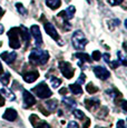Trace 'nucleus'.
<instances>
[{"instance_id": "nucleus-5", "label": "nucleus", "mask_w": 127, "mask_h": 128, "mask_svg": "<svg viewBox=\"0 0 127 128\" xmlns=\"http://www.w3.org/2000/svg\"><path fill=\"white\" fill-rule=\"evenodd\" d=\"M58 68H59L60 71H62V74L67 78V79H70V78L74 77L75 68L72 67L69 62H67V61H60L59 65H58Z\"/></svg>"}, {"instance_id": "nucleus-7", "label": "nucleus", "mask_w": 127, "mask_h": 128, "mask_svg": "<svg viewBox=\"0 0 127 128\" xmlns=\"http://www.w3.org/2000/svg\"><path fill=\"white\" fill-rule=\"evenodd\" d=\"M29 120H30V122L34 126V128H50V126L46 122L39 119V117L37 115H31L30 118H29Z\"/></svg>"}, {"instance_id": "nucleus-13", "label": "nucleus", "mask_w": 127, "mask_h": 128, "mask_svg": "<svg viewBox=\"0 0 127 128\" xmlns=\"http://www.w3.org/2000/svg\"><path fill=\"white\" fill-rule=\"evenodd\" d=\"M17 117H18V114H17V112L14 108H8V109L4 112V116H2L4 119L9 120V122H14V119H17Z\"/></svg>"}, {"instance_id": "nucleus-30", "label": "nucleus", "mask_w": 127, "mask_h": 128, "mask_svg": "<svg viewBox=\"0 0 127 128\" xmlns=\"http://www.w3.org/2000/svg\"><path fill=\"white\" fill-rule=\"evenodd\" d=\"M117 128H126L125 127V122L124 120H118V122H117Z\"/></svg>"}, {"instance_id": "nucleus-35", "label": "nucleus", "mask_w": 127, "mask_h": 128, "mask_svg": "<svg viewBox=\"0 0 127 128\" xmlns=\"http://www.w3.org/2000/svg\"><path fill=\"white\" fill-rule=\"evenodd\" d=\"M126 100H123V102H122V106H123V110L124 112H126Z\"/></svg>"}, {"instance_id": "nucleus-14", "label": "nucleus", "mask_w": 127, "mask_h": 128, "mask_svg": "<svg viewBox=\"0 0 127 128\" xmlns=\"http://www.w3.org/2000/svg\"><path fill=\"white\" fill-rule=\"evenodd\" d=\"M1 58H2V60L6 61L7 64H12L14 61V59L17 58V54L14 52V51H10V52L4 51V52L1 54Z\"/></svg>"}, {"instance_id": "nucleus-20", "label": "nucleus", "mask_w": 127, "mask_h": 128, "mask_svg": "<svg viewBox=\"0 0 127 128\" xmlns=\"http://www.w3.org/2000/svg\"><path fill=\"white\" fill-rule=\"evenodd\" d=\"M50 82H51V85H52V87L57 88L60 86V84H62V80L59 79V78L55 77V76H51L50 77Z\"/></svg>"}, {"instance_id": "nucleus-26", "label": "nucleus", "mask_w": 127, "mask_h": 128, "mask_svg": "<svg viewBox=\"0 0 127 128\" xmlns=\"http://www.w3.org/2000/svg\"><path fill=\"white\" fill-rule=\"evenodd\" d=\"M92 56V59H94V60H100V57H102L100 51H98V50H95Z\"/></svg>"}, {"instance_id": "nucleus-32", "label": "nucleus", "mask_w": 127, "mask_h": 128, "mask_svg": "<svg viewBox=\"0 0 127 128\" xmlns=\"http://www.w3.org/2000/svg\"><path fill=\"white\" fill-rule=\"evenodd\" d=\"M102 58H104V60L106 61L107 64L110 62V60H109V59H110V56H109L108 54H104V55H102Z\"/></svg>"}, {"instance_id": "nucleus-1", "label": "nucleus", "mask_w": 127, "mask_h": 128, "mask_svg": "<svg viewBox=\"0 0 127 128\" xmlns=\"http://www.w3.org/2000/svg\"><path fill=\"white\" fill-rule=\"evenodd\" d=\"M49 59V54L41 49H32L29 55V61L34 65H45Z\"/></svg>"}, {"instance_id": "nucleus-36", "label": "nucleus", "mask_w": 127, "mask_h": 128, "mask_svg": "<svg viewBox=\"0 0 127 128\" xmlns=\"http://www.w3.org/2000/svg\"><path fill=\"white\" fill-rule=\"evenodd\" d=\"M89 125H90V120H89V119H87V120H86V124H85V126L82 127V128H88Z\"/></svg>"}, {"instance_id": "nucleus-38", "label": "nucleus", "mask_w": 127, "mask_h": 128, "mask_svg": "<svg viewBox=\"0 0 127 128\" xmlns=\"http://www.w3.org/2000/svg\"><path fill=\"white\" fill-rule=\"evenodd\" d=\"M4 26H2V24H0V35H1V34L4 32Z\"/></svg>"}, {"instance_id": "nucleus-10", "label": "nucleus", "mask_w": 127, "mask_h": 128, "mask_svg": "<svg viewBox=\"0 0 127 128\" xmlns=\"http://www.w3.org/2000/svg\"><path fill=\"white\" fill-rule=\"evenodd\" d=\"M75 11H76V9H75L74 6H69L66 10H64L62 12H59V14H58V17H62L64 18V21H67V20H70V19L74 17L75 14Z\"/></svg>"}, {"instance_id": "nucleus-16", "label": "nucleus", "mask_w": 127, "mask_h": 128, "mask_svg": "<svg viewBox=\"0 0 127 128\" xmlns=\"http://www.w3.org/2000/svg\"><path fill=\"white\" fill-rule=\"evenodd\" d=\"M69 89L74 95H80V94H82V88L79 86V84H72V85H69Z\"/></svg>"}, {"instance_id": "nucleus-22", "label": "nucleus", "mask_w": 127, "mask_h": 128, "mask_svg": "<svg viewBox=\"0 0 127 128\" xmlns=\"http://www.w3.org/2000/svg\"><path fill=\"white\" fill-rule=\"evenodd\" d=\"M16 8H17V10H18V12L20 14H22V16H26L27 14V9L22 6V4H19V2L16 4Z\"/></svg>"}, {"instance_id": "nucleus-29", "label": "nucleus", "mask_w": 127, "mask_h": 128, "mask_svg": "<svg viewBox=\"0 0 127 128\" xmlns=\"http://www.w3.org/2000/svg\"><path fill=\"white\" fill-rule=\"evenodd\" d=\"M74 115L76 116L77 118H82L84 117V114H82V112H80V110H75L74 112Z\"/></svg>"}, {"instance_id": "nucleus-24", "label": "nucleus", "mask_w": 127, "mask_h": 128, "mask_svg": "<svg viewBox=\"0 0 127 128\" xmlns=\"http://www.w3.org/2000/svg\"><path fill=\"white\" fill-rule=\"evenodd\" d=\"M9 79H10V75H9L8 72L4 74V75L0 76V80H1V82L4 84V85H8V84H9Z\"/></svg>"}, {"instance_id": "nucleus-18", "label": "nucleus", "mask_w": 127, "mask_h": 128, "mask_svg": "<svg viewBox=\"0 0 127 128\" xmlns=\"http://www.w3.org/2000/svg\"><path fill=\"white\" fill-rule=\"evenodd\" d=\"M75 57L79 58L80 60H82V61H87V62H90V61H92L90 56L87 55V54H85V52H77V54H75Z\"/></svg>"}, {"instance_id": "nucleus-34", "label": "nucleus", "mask_w": 127, "mask_h": 128, "mask_svg": "<svg viewBox=\"0 0 127 128\" xmlns=\"http://www.w3.org/2000/svg\"><path fill=\"white\" fill-rule=\"evenodd\" d=\"M4 105V98L2 97L1 92H0V107H2Z\"/></svg>"}, {"instance_id": "nucleus-9", "label": "nucleus", "mask_w": 127, "mask_h": 128, "mask_svg": "<svg viewBox=\"0 0 127 128\" xmlns=\"http://www.w3.org/2000/svg\"><path fill=\"white\" fill-rule=\"evenodd\" d=\"M30 32H31V35H32L34 38H35L36 45H37V46H41V45H42V37H41L40 29H39V27L37 26V24H34V26H31Z\"/></svg>"}, {"instance_id": "nucleus-2", "label": "nucleus", "mask_w": 127, "mask_h": 128, "mask_svg": "<svg viewBox=\"0 0 127 128\" xmlns=\"http://www.w3.org/2000/svg\"><path fill=\"white\" fill-rule=\"evenodd\" d=\"M72 45H74V47L76 49H78V50H84L85 46L88 44V40H87L85 35L80 30L75 31L74 35H72Z\"/></svg>"}, {"instance_id": "nucleus-25", "label": "nucleus", "mask_w": 127, "mask_h": 128, "mask_svg": "<svg viewBox=\"0 0 127 128\" xmlns=\"http://www.w3.org/2000/svg\"><path fill=\"white\" fill-rule=\"evenodd\" d=\"M117 56H118V61H119V62H122L124 66H126L127 65V61H126L125 56H124L120 51H118V52H117Z\"/></svg>"}, {"instance_id": "nucleus-4", "label": "nucleus", "mask_w": 127, "mask_h": 128, "mask_svg": "<svg viewBox=\"0 0 127 128\" xmlns=\"http://www.w3.org/2000/svg\"><path fill=\"white\" fill-rule=\"evenodd\" d=\"M32 92H35L39 98H42V99H45V98H49L50 96L52 95L50 88L48 87L45 82H40L38 86H36V87L32 89Z\"/></svg>"}, {"instance_id": "nucleus-40", "label": "nucleus", "mask_w": 127, "mask_h": 128, "mask_svg": "<svg viewBox=\"0 0 127 128\" xmlns=\"http://www.w3.org/2000/svg\"><path fill=\"white\" fill-rule=\"evenodd\" d=\"M4 14V10H2V8H0V17Z\"/></svg>"}, {"instance_id": "nucleus-37", "label": "nucleus", "mask_w": 127, "mask_h": 128, "mask_svg": "<svg viewBox=\"0 0 127 128\" xmlns=\"http://www.w3.org/2000/svg\"><path fill=\"white\" fill-rule=\"evenodd\" d=\"M66 92H67V89H66V88H62V89L59 90V94H62H62H66Z\"/></svg>"}, {"instance_id": "nucleus-6", "label": "nucleus", "mask_w": 127, "mask_h": 128, "mask_svg": "<svg viewBox=\"0 0 127 128\" xmlns=\"http://www.w3.org/2000/svg\"><path fill=\"white\" fill-rule=\"evenodd\" d=\"M44 27H45L46 32H47L54 40H59V35H58L57 30H56L55 26H54L52 24L49 22V21H46V22L44 24Z\"/></svg>"}, {"instance_id": "nucleus-11", "label": "nucleus", "mask_w": 127, "mask_h": 128, "mask_svg": "<svg viewBox=\"0 0 127 128\" xmlns=\"http://www.w3.org/2000/svg\"><path fill=\"white\" fill-rule=\"evenodd\" d=\"M24 104H25V107H31L36 104V99L31 92H29L28 90H24Z\"/></svg>"}, {"instance_id": "nucleus-3", "label": "nucleus", "mask_w": 127, "mask_h": 128, "mask_svg": "<svg viewBox=\"0 0 127 128\" xmlns=\"http://www.w3.org/2000/svg\"><path fill=\"white\" fill-rule=\"evenodd\" d=\"M8 37H9V46L12 49H18L20 48V30L19 28H11L8 31Z\"/></svg>"}, {"instance_id": "nucleus-27", "label": "nucleus", "mask_w": 127, "mask_h": 128, "mask_svg": "<svg viewBox=\"0 0 127 128\" xmlns=\"http://www.w3.org/2000/svg\"><path fill=\"white\" fill-rule=\"evenodd\" d=\"M124 0H108V2L112 6H117V4H120Z\"/></svg>"}, {"instance_id": "nucleus-17", "label": "nucleus", "mask_w": 127, "mask_h": 128, "mask_svg": "<svg viewBox=\"0 0 127 128\" xmlns=\"http://www.w3.org/2000/svg\"><path fill=\"white\" fill-rule=\"evenodd\" d=\"M85 105H86V107L90 110V109H92L95 106L99 105V100H97V99H86L85 100Z\"/></svg>"}, {"instance_id": "nucleus-8", "label": "nucleus", "mask_w": 127, "mask_h": 128, "mask_svg": "<svg viewBox=\"0 0 127 128\" xmlns=\"http://www.w3.org/2000/svg\"><path fill=\"white\" fill-rule=\"evenodd\" d=\"M94 72H95V75H96V77L99 78V79H102V80H106L107 78H109V76H110V72H109L105 67H102V66L95 67Z\"/></svg>"}, {"instance_id": "nucleus-31", "label": "nucleus", "mask_w": 127, "mask_h": 128, "mask_svg": "<svg viewBox=\"0 0 127 128\" xmlns=\"http://www.w3.org/2000/svg\"><path fill=\"white\" fill-rule=\"evenodd\" d=\"M85 79H86V76L84 75V74H82V75L79 76V79H78V82H77V84H82L85 82Z\"/></svg>"}, {"instance_id": "nucleus-39", "label": "nucleus", "mask_w": 127, "mask_h": 128, "mask_svg": "<svg viewBox=\"0 0 127 128\" xmlns=\"http://www.w3.org/2000/svg\"><path fill=\"white\" fill-rule=\"evenodd\" d=\"M2 72H4V68H2V65L0 62V74H2Z\"/></svg>"}, {"instance_id": "nucleus-19", "label": "nucleus", "mask_w": 127, "mask_h": 128, "mask_svg": "<svg viewBox=\"0 0 127 128\" xmlns=\"http://www.w3.org/2000/svg\"><path fill=\"white\" fill-rule=\"evenodd\" d=\"M45 105H46V107H47L49 110H55L56 108H57V106H58V102L56 99L48 100V102H45Z\"/></svg>"}, {"instance_id": "nucleus-33", "label": "nucleus", "mask_w": 127, "mask_h": 128, "mask_svg": "<svg viewBox=\"0 0 127 128\" xmlns=\"http://www.w3.org/2000/svg\"><path fill=\"white\" fill-rule=\"evenodd\" d=\"M39 109H40V112H42V114H44V115H45V116H48V115H49V112H48V110L44 109V108H42V107H41V106H40V107H39Z\"/></svg>"}, {"instance_id": "nucleus-28", "label": "nucleus", "mask_w": 127, "mask_h": 128, "mask_svg": "<svg viewBox=\"0 0 127 128\" xmlns=\"http://www.w3.org/2000/svg\"><path fill=\"white\" fill-rule=\"evenodd\" d=\"M67 128H79V126H78V124L76 122H70L69 124H68Z\"/></svg>"}, {"instance_id": "nucleus-15", "label": "nucleus", "mask_w": 127, "mask_h": 128, "mask_svg": "<svg viewBox=\"0 0 127 128\" xmlns=\"http://www.w3.org/2000/svg\"><path fill=\"white\" fill-rule=\"evenodd\" d=\"M46 4H47L50 9L55 10V9H58L60 7L62 0H46Z\"/></svg>"}, {"instance_id": "nucleus-23", "label": "nucleus", "mask_w": 127, "mask_h": 128, "mask_svg": "<svg viewBox=\"0 0 127 128\" xmlns=\"http://www.w3.org/2000/svg\"><path fill=\"white\" fill-rule=\"evenodd\" d=\"M64 104H66L69 108H75L76 107V102H74V100H72L70 98H64Z\"/></svg>"}, {"instance_id": "nucleus-21", "label": "nucleus", "mask_w": 127, "mask_h": 128, "mask_svg": "<svg viewBox=\"0 0 127 128\" xmlns=\"http://www.w3.org/2000/svg\"><path fill=\"white\" fill-rule=\"evenodd\" d=\"M86 90H87V92H88L89 94H92H92H95V92H98V88H97V87H95V85H94V84L89 82L88 85L86 86Z\"/></svg>"}, {"instance_id": "nucleus-12", "label": "nucleus", "mask_w": 127, "mask_h": 128, "mask_svg": "<svg viewBox=\"0 0 127 128\" xmlns=\"http://www.w3.org/2000/svg\"><path fill=\"white\" fill-rule=\"evenodd\" d=\"M22 77H24V80H25L26 82L31 84V82H34L37 80V78L39 77V72L36 71V70L35 71H29V72L24 74Z\"/></svg>"}]
</instances>
